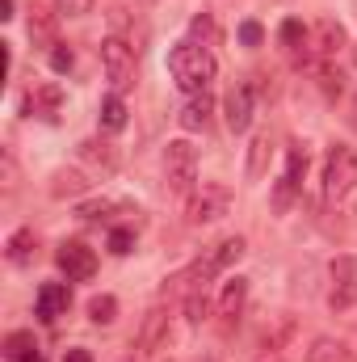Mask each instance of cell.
<instances>
[{"instance_id": "603a6c76", "label": "cell", "mask_w": 357, "mask_h": 362, "mask_svg": "<svg viewBox=\"0 0 357 362\" xmlns=\"http://www.w3.org/2000/svg\"><path fill=\"white\" fill-rule=\"evenodd\" d=\"M315 81H320V93H324L328 101H337V97L345 93V76H341V68H337L332 59H315Z\"/></svg>"}, {"instance_id": "3957f363", "label": "cell", "mask_w": 357, "mask_h": 362, "mask_svg": "<svg viewBox=\"0 0 357 362\" xmlns=\"http://www.w3.org/2000/svg\"><path fill=\"white\" fill-rule=\"evenodd\" d=\"M227 211H231V189H227L223 181H202V185L185 198V219H189L193 228L214 223V219H223Z\"/></svg>"}, {"instance_id": "ac0fdd59", "label": "cell", "mask_w": 357, "mask_h": 362, "mask_svg": "<svg viewBox=\"0 0 357 362\" xmlns=\"http://www.w3.org/2000/svg\"><path fill=\"white\" fill-rule=\"evenodd\" d=\"M34 253H38V236H34V228H17L8 240H4V257H8V266H30L34 262Z\"/></svg>"}, {"instance_id": "2e32d148", "label": "cell", "mask_w": 357, "mask_h": 362, "mask_svg": "<svg viewBox=\"0 0 357 362\" xmlns=\"http://www.w3.org/2000/svg\"><path fill=\"white\" fill-rule=\"evenodd\" d=\"M277 42L294 55V64H298V68H303V64H311V34L303 30V21L286 17V21H282V30H277Z\"/></svg>"}, {"instance_id": "f35d334b", "label": "cell", "mask_w": 357, "mask_h": 362, "mask_svg": "<svg viewBox=\"0 0 357 362\" xmlns=\"http://www.w3.org/2000/svg\"><path fill=\"white\" fill-rule=\"evenodd\" d=\"M353 64H357V42H353Z\"/></svg>"}, {"instance_id": "836d02e7", "label": "cell", "mask_w": 357, "mask_h": 362, "mask_svg": "<svg viewBox=\"0 0 357 362\" xmlns=\"http://www.w3.org/2000/svg\"><path fill=\"white\" fill-rule=\"evenodd\" d=\"M240 42H244V47H261V42H265L261 21H240Z\"/></svg>"}, {"instance_id": "8992f818", "label": "cell", "mask_w": 357, "mask_h": 362, "mask_svg": "<svg viewBox=\"0 0 357 362\" xmlns=\"http://www.w3.org/2000/svg\"><path fill=\"white\" fill-rule=\"evenodd\" d=\"M303 173H307V148H303V144H290V148H286V173H282L277 189H273V211H286V206L298 198Z\"/></svg>"}, {"instance_id": "7c38bea8", "label": "cell", "mask_w": 357, "mask_h": 362, "mask_svg": "<svg viewBox=\"0 0 357 362\" xmlns=\"http://www.w3.org/2000/svg\"><path fill=\"white\" fill-rule=\"evenodd\" d=\"M59 105H63V89L59 85H34L25 93V101H21V110L30 118H47V122L59 118Z\"/></svg>"}, {"instance_id": "7a4b0ae2", "label": "cell", "mask_w": 357, "mask_h": 362, "mask_svg": "<svg viewBox=\"0 0 357 362\" xmlns=\"http://www.w3.org/2000/svg\"><path fill=\"white\" fill-rule=\"evenodd\" d=\"M324 202L328 206H341V202H349L357 194V152L349 144H337V148H328V156H324Z\"/></svg>"}, {"instance_id": "e0dca14e", "label": "cell", "mask_w": 357, "mask_h": 362, "mask_svg": "<svg viewBox=\"0 0 357 362\" xmlns=\"http://www.w3.org/2000/svg\"><path fill=\"white\" fill-rule=\"evenodd\" d=\"M210 114H214V97H210V93H193V97H185L177 122L185 131H206V127H210Z\"/></svg>"}, {"instance_id": "cb8c5ba5", "label": "cell", "mask_w": 357, "mask_h": 362, "mask_svg": "<svg viewBox=\"0 0 357 362\" xmlns=\"http://www.w3.org/2000/svg\"><path fill=\"white\" fill-rule=\"evenodd\" d=\"M269 152H273L269 135H257V139L248 144V165H244V173H248V181L265 177V169H269Z\"/></svg>"}, {"instance_id": "4dcf8cb0", "label": "cell", "mask_w": 357, "mask_h": 362, "mask_svg": "<svg viewBox=\"0 0 357 362\" xmlns=\"http://www.w3.org/2000/svg\"><path fill=\"white\" fill-rule=\"evenodd\" d=\"M72 64H76L72 47H68V42H55V47H51V68H55V72H72Z\"/></svg>"}, {"instance_id": "83f0119b", "label": "cell", "mask_w": 357, "mask_h": 362, "mask_svg": "<svg viewBox=\"0 0 357 362\" xmlns=\"http://www.w3.org/2000/svg\"><path fill=\"white\" fill-rule=\"evenodd\" d=\"M210 316V299H206V291H189L185 295V320L189 325H202Z\"/></svg>"}, {"instance_id": "7402d4cb", "label": "cell", "mask_w": 357, "mask_h": 362, "mask_svg": "<svg viewBox=\"0 0 357 362\" xmlns=\"http://www.w3.org/2000/svg\"><path fill=\"white\" fill-rule=\"evenodd\" d=\"M30 38H34V42H42L47 51L59 42V38H55V17H51L42 4H34V8H30Z\"/></svg>"}, {"instance_id": "f546056e", "label": "cell", "mask_w": 357, "mask_h": 362, "mask_svg": "<svg viewBox=\"0 0 357 362\" xmlns=\"http://www.w3.org/2000/svg\"><path fill=\"white\" fill-rule=\"evenodd\" d=\"M131 249H135V232H131V228H114V232H109V253H114V257H126Z\"/></svg>"}, {"instance_id": "8fae6325", "label": "cell", "mask_w": 357, "mask_h": 362, "mask_svg": "<svg viewBox=\"0 0 357 362\" xmlns=\"http://www.w3.org/2000/svg\"><path fill=\"white\" fill-rule=\"evenodd\" d=\"M68 303H72V291H68L63 282H42L38 295H34V312H38V320H47V325H55L59 316H68Z\"/></svg>"}, {"instance_id": "ba28073f", "label": "cell", "mask_w": 357, "mask_h": 362, "mask_svg": "<svg viewBox=\"0 0 357 362\" xmlns=\"http://www.w3.org/2000/svg\"><path fill=\"white\" fill-rule=\"evenodd\" d=\"M55 266L68 274V282H89L92 274H97V257H92L89 245H80V240H63V245L55 249Z\"/></svg>"}, {"instance_id": "f1b7e54d", "label": "cell", "mask_w": 357, "mask_h": 362, "mask_svg": "<svg viewBox=\"0 0 357 362\" xmlns=\"http://www.w3.org/2000/svg\"><path fill=\"white\" fill-rule=\"evenodd\" d=\"M0 181H4V194L17 189V156H13V148L0 152Z\"/></svg>"}, {"instance_id": "d4e9b609", "label": "cell", "mask_w": 357, "mask_h": 362, "mask_svg": "<svg viewBox=\"0 0 357 362\" xmlns=\"http://www.w3.org/2000/svg\"><path fill=\"white\" fill-rule=\"evenodd\" d=\"M307 362H345V341L337 337H315L307 346Z\"/></svg>"}, {"instance_id": "5bb4252c", "label": "cell", "mask_w": 357, "mask_h": 362, "mask_svg": "<svg viewBox=\"0 0 357 362\" xmlns=\"http://www.w3.org/2000/svg\"><path fill=\"white\" fill-rule=\"evenodd\" d=\"M244 303H248V278H231V282H223V295H219V325L231 329V325L244 316Z\"/></svg>"}, {"instance_id": "9c48e42d", "label": "cell", "mask_w": 357, "mask_h": 362, "mask_svg": "<svg viewBox=\"0 0 357 362\" xmlns=\"http://www.w3.org/2000/svg\"><path fill=\"white\" fill-rule=\"evenodd\" d=\"M353 303H357V262L353 257H337V262H332L328 308H332V312H349Z\"/></svg>"}, {"instance_id": "d590c367", "label": "cell", "mask_w": 357, "mask_h": 362, "mask_svg": "<svg viewBox=\"0 0 357 362\" xmlns=\"http://www.w3.org/2000/svg\"><path fill=\"white\" fill-rule=\"evenodd\" d=\"M13 8H17V4H13V0H0V17H4V21H8V17H13Z\"/></svg>"}, {"instance_id": "8d00e7d4", "label": "cell", "mask_w": 357, "mask_h": 362, "mask_svg": "<svg viewBox=\"0 0 357 362\" xmlns=\"http://www.w3.org/2000/svg\"><path fill=\"white\" fill-rule=\"evenodd\" d=\"M349 127L357 131V97H353V105H349Z\"/></svg>"}, {"instance_id": "9a60e30c", "label": "cell", "mask_w": 357, "mask_h": 362, "mask_svg": "<svg viewBox=\"0 0 357 362\" xmlns=\"http://www.w3.org/2000/svg\"><path fill=\"white\" fill-rule=\"evenodd\" d=\"M4 362H47L42 354V346H38V337L30 333V329H13L8 337H4Z\"/></svg>"}, {"instance_id": "4316f807", "label": "cell", "mask_w": 357, "mask_h": 362, "mask_svg": "<svg viewBox=\"0 0 357 362\" xmlns=\"http://www.w3.org/2000/svg\"><path fill=\"white\" fill-rule=\"evenodd\" d=\"M189 38L202 42V47H214V42H219V25H214V17H210V13H198V17L189 21Z\"/></svg>"}, {"instance_id": "277c9868", "label": "cell", "mask_w": 357, "mask_h": 362, "mask_svg": "<svg viewBox=\"0 0 357 362\" xmlns=\"http://www.w3.org/2000/svg\"><path fill=\"white\" fill-rule=\"evenodd\" d=\"M164 177H169V189L181 198L198 189V148L189 139H173L164 148Z\"/></svg>"}, {"instance_id": "30bf717a", "label": "cell", "mask_w": 357, "mask_h": 362, "mask_svg": "<svg viewBox=\"0 0 357 362\" xmlns=\"http://www.w3.org/2000/svg\"><path fill=\"white\" fill-rule=\"evenodd\" d=\"M169 333H173V312H169V308H152V312L143 316V325H139V337H135L139 354H156V350L169 341Z\"/></svg>"}, {"instance_id": "4fadbf2b", "label": "cell", "mask_w": 357, "mask_h": 362, "mask_svg": "<svg viewBox=\"0 0 357 362\" xmlns=\"http://www.w3.org/2000/svg\"><path fill=\"white\" fill-rule=\"evenodd\" d=\"M341 47H349L345 25H341V21H332V17H324V21L311 30V55H315V59H332Z\"/></svg>"}, {"instance_id": "484cf974", "label": "cell", "mask_w": 357, "mask_h": 362, "mask_svg": "<svg viewBox=\"0 0 357 362\" xmlns=\"http://www.w3.org/2000/svg\"><path fill=\"white\" fill-rule=\"evenodd\" d=\"M89 320L92 325H114V320H118V299H114V295H92L89 299Z\"/></svg>"}, {"instance_id": "ffe728a7", "label": "cell", "mask_w": 357, "mask_h": 362, "mask_svg": "<svg viewBox=\"0 0 357 362\" xmlns=\"http://www.w3.org/2000/svg\"><path fill=\"white\" fill-rule=\"evenodd\" d=\"M89 189H92V181L80 169H55V177H51V194L55 198H80Z\"/></svg>"}, {"instance_id": "52a82bcc", "label": "cell", "mask_w": 357, "mask_h": 362, "mask_svg": "<svg viewBox=\"0 0 357 362\" xmlns=\"http://www.w3.org/2000/svg\"><path fill=\"white\" fill-rule=\"evenodd\" d=\"M253 101H257V89H253V76L248 81H236L227 97H223V114H227V131L231 135H244L253 127Z\"/></svg>"}, {"instance_id": "5b68a950", "label": "cell", "mask_w": 357, "mask_h": 362, "mask_svg": "<svg viewBox=\"0 0 357 362\" xmlns=\"http://www.w3.org/2000/svg\"><path fill=\"white\" fill-rule=\"evenodd\" d=\"M101 68L109 76V85L122 93L135 85V42L122 38V34H109L101 38Z\"/></svg>"}, {"instance_id": "74e56055", "label": "cell", "mask_w": 357, "mask_h": 362, "mask_svg": "<svg viewBox=\"0 0 357 362\" xmlns=\"http://www.w3.org/2000/svg\"><path fill=\"white\" fill-rule=\"evenodd\" d=\"M257 362H282V354H261Z\"/></svg>"}, {"instance_id": "d6986e66", "label": "cell", "mask_w": 357, "mask_h": 362, "mask_svg": "<svg viewBox=\"0 0 357 362\" xmlns=\"http://www.w3.org/2000/svg\"><path fill=\"white\" fill-rule=\"evenodd\" d=\"M76 156H80L89 169H97V173H114V169H118V152H114L105 139H80Z\"/></svg>"}, {"instance_id": "e575fe53", "label": "cell", "mask_w": 357, "mask_h": 362, "mask_svg": "<svg viewBox=\"0 0 357 362\" xmlns=\"http://www.w3.org/2000/svg\"><path fill=\"white\" fill-rule=\"evenodd\" d=\"M63 362H92V354H89V350H80V346H76V350H68V354H63Z\"/></svg>"}, {"instance_id": "6da1fadb", "label": "cell", "mask_w": 357, "mask_h": 362, "mask_svg": "<svg viewBox=\"0 0 357 362\" xmlns=\"http://www.w3.org/2000/svg\"><path fill=\"white\" fill-rule=\"evenodd\" d=\"M214 72H219V64H214L210 47H202V42H193V38H185V42H177V47L169 51V76H173V85H177L181 93H189V97L210 89Z\"/></svg>"}, {"instance_id": "d6a6232c", "label": "cell", "mask_w": 357, "mask_h": 362, "mask_svg": "<svg viewBox=\"0 0 357 362\" xmlns=\"http://www.w3.org/2000/svg\"><path fill=\"white\" fill-rule=\"evenodd\" d=\"M109 211H114V202H105V198H101V202H80V211H76V215H80V219H109Z\"/></svg>"}, {"instance_id": "1f68e13d", "label": "cell", "mask_w": 357, "mask_h": 362, "mask_svg": "<svg viewBox=\"0 0 357 362\" xmlns=\"http://www.w3.org/2000/svg\"><path fill=\"white\" fill-rule=\"evenodd\" d=\"M55 13L59 17H85V13H92V0H55Z\"/></svg>"}, {"instance_id": "44dd1931", "label": "cell", "mask_w": 357, "mask_h": 362, "mask_svg": "<svg viewBox=\"0 0 357 362\" xmlns=\"http://www.w3.org/2000/svg\"><path fill=\"white\" fill-rule=\"evenodd\" d=\"M97 122H101V131H105V135H118V131L126 127V101H122V93H109V97L101 101Z\"/></svg>"}]
</instances>
